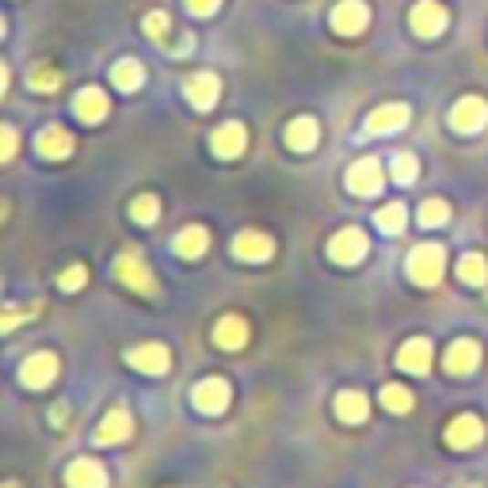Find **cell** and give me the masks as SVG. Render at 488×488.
I'll return each instance as SVG.
<instances>
[{
  "label": "cell",
  "mask_w": 488,
  "mask_h": 488,
  "mask_svg": "<svg viewBox=\"0 0 488 488\" xmlns=\"http://www.w3.org/2000/svg\"><path fill=\"white\" fill-rule=\"evenodd\" d=\"M183 92H187V103L195 111H210L218 103V96H222V80L214 73H195V77L187 80Z\"/></svg>",
  "instance_id": "obj_9"
},
{
  "label": "cell",
  "mask_w": 488,
  "mask_h": 488,
  "mask_svg": "<svg viewBox=\"0 0 488 488\" xmlns=\"http://www.w3.org/2000/svg\"><path fill=\"white\" fill-rule=\"evenodd\" d=\"M484 122H488V103L484 99L465 96V99L454 103V111H451V126H454V130L473 134V130H481Z\"/></svg>",
  "instance_id": "obj_7"
},
{
  "label": "cell",
  "mask_w": 488,
  "mask_h": 488,
  "mask_svg": "<svg viewBox=\"0 0 488 488\" xmlns=\"http://www.w3.org/2000/svg\"><path fill=\"white\" fill-rule=\"evenodd\" d=\"M447 218H451V206L442 202V199H428V202L420 206V225H423V229H431V225H442Z\"/></svg>",
  "instance_id": "obj_30"
},
{
  "label": "cell",
  "mask_w": 488,
  "mask_h": 488,
  "mask_svg": "<svg viewBox=\"0 0 488 488\" xmlns=\"http://www.w3.org/2000/svg\"><path fill=\"white\" fill-rule=\"evenodd\" d=\"M115 279L119 283H126L134 294H157V279H153V271H150V264H145L138 252H122V256L115 260Z\"/></svg>",
  "instance_id": "obj_2"
},
{
  "label": "cell",
  "mask_w": 488,
  "mask_h": 488,
  "mask_svg": "<svg viewBox=\"0 0 488 488\" xmlns=\"http://www.w3.org/2000/svg\"><path fill=\"white\" fill-rule=\"evenodd\" d=\"M336 412H339V420H348V423H363V420L370 416V405H367L363 393L344 389V393L336 397Z\"/></svg>",
  "instance_id": "obj_25"
},
{
  "label": "cell",
  "mask_w": 488,
  "mask_h": 488,
  "mask_svg": "<svg viewBox=\"0 0 488 488\" xmlns=\"http://www.w3.org/2000/svg\"><path fill=\"white\" fill-rule=\"evenodd\" d=\"M367 237H363V229H339L336 237H332V244H328V256L336 260V264H344V267H351V264H358L367 256Z\"/></svg>",
  "instance_id": "obj_4"
},
{
  "label": "cell",
  "mask_w": 488,
  "mask_h": 488,
  "mask_svg": "<svg viewBox=\"0 0 488 488\" xmlns=\"http://www.w3.org/2000/svg\"><path fill=\"white\" fill-rule=\"evenodd\" d=\"M367 24H370V8L363 0H344V5L332 8V27L339 35H358V31H367Z\"/></svg>",
  "instance_id": "obj_10"
},
{
  "label": "cell",
  "mask_w": 488,
  "mask_h": 488,
  "mask_svg": "<svg viewBox=\"0 0 488 488\" xmlns=\"http://www.w3.org/2000/svg\"><path fill=\"white\" fill-rule=\"evenodd\" d=\"M130 214H134V222H141V225H153V222L161 218V202H157L153 195H138L134 206H130Z\"/></svg>",
  "instance_id": "obj_31"
},
{
  "label": "cell",
  "mask_w": 488,
  "mask_h": 488,
  "mask_svg": "<svg viewBox=\"0 0 488 488\" xmlns=\"http://www.w3.org/2000/svg\"><path fill=\"white\" fill-rule=\"evenodd\" d=\"M405 122H409V108H405V103H386V108H378L367 119V134H393Z\"/></svg>",
  "instance_id": "obj_17"
},
{
  "label": "cell",
  "mask_w": 488,
  "mask_h": 488,
  "mask_svg": "<svg viewBox=\"0 0 488 488\" xmlns=\"http://www.w3.org/2000/svg\"><path fill=\"white\" fill-rule=\"evenodd\" d=\"M57 378V355L54 351H38L31 355L24 367H19V381L31 389H42V386H50V381Z\"/></svg>",
  "instance_id": "obj_5"
},
{
  "label": "cell",
  "mask_w": 488,
  "mask_h": 488,
  "mask_svg": "<svg viewBox=\"0 0 488 488\" xmlns=\"http://www.w3.org/2000/svg\"><path fill=\"white\" fill-rule=\"evenodd\" d=\"M397 363H400V370H409V374H428V367H431V344L423 336L409 339V344L400 348Z\"/></svg>",
  "instance_id": "obj_19"
},
{
  "label": "cell",
  "mask_w": 488,
  "mask_h": 488,
  "mask_svg": "<svg viewBox=\"0 0 488 488\" xmlns=\"http://www.w3.org/2000/svg\"><path fill=\"white\" fill-rule=\"evenodd\" d=\"M405 218H409V210L400 206V202L381 206L378 214H374V222H378V229H381V233H400V229H405Z\"/></svg>",
  "instance_id": "obj_29"
},
{
  "label": "cell",
  "mask_w": 488,
  "mask_h": 488,
  "mask_svg": "<svg viewBox=\"0 0 488 488\" xmlns=\"http://www.w3.org/2000/svg\"><path fill=\"white\" fill-rule=\"evenodd\" d=\"M481 363V348L473 344V339H454V344L447 348V370L451 374H473Z\"/></svg>",
  "instance_id": "obj_18"
},
{
  "label": "cell",
  "mask_w": 488,
  "mask_h": 488,
  "mask_svg": "<svg viewBox=\"0 0 488 488\" xmlns=\"http://www.w3.org/2000/svg\"><path fill=\"white\" fill-rule=\"evenodd\" d=\"M317 119H309V115H302V119H294L290 126H286V145L294 153H309L313 145H317Z\"/></svg>",
  "instance_id": "obj_22"
},
{
  "label": "cell",
  "mask_w": 488,
  "mask_h": 488,
  "mask_svg": "<svg viewBox=\"0 0 488 488\" xmlns=\"http://www.w3.org/2000/svg\"><path fill=\"white\" fill-rule=\"evenodd\" d=\"M412 31L420 38H435L447 31V8L435 5V0H420V5L412 8Z\"/></svg>",
  "instance_id": "obj_8"
},
{
  "label": "cell",
  "mask_w": 488,
  "mask_h": 488,
  "mask_svg": "<svg viewBox=\"0 0 488 488\" xmlns=\"http://www.w3.org/2000/svg\"><path fill=\"white\" fill-rule=\"evenodd\" d=\"M69 488H108V473H103V465L96 458H77L66 473Z\"/></svg>",
  "instance_id": "obj_16"
},
{
  "label": "cell",
  "mask_w": 488,
  "mask_h": 488,
  "mask_svg": "<svg viewBox=\"0 0 488 488\" xmlns=\"http://www.w3.org/2000/svg\"><path fill=\"white\" fill-rule=\"evenodd\" d=\"M210 145H214V153L218 157H241L244 153V145H248V134H244V126L241 122H225L214 130V138H210Z\"/></svg>",
  "instance_id": "obj_15"
},
{
  "label": "cell",
  "mask_w": 488,
  "mask_h": 488,
  "mask_svg": "<svg viewBox=\"0 0 488 488\" xmlns=\"http://www.w3.org/2000/svg\"><path fill=\"white\" fill-rule=\"evenodd\" d=\"M84 283H88V267H69V271L57 275V286H61V290H77V286H84Z\"/></svg>",
  "instance_id": "obj_35"
},
{
  "label": "cell",
  "mask_w": 488,
  "mask_h": 488,
  "mask_svg": "<svg viewBox=\"0 0 488 488\" xmlns=\"http://www.w3.org/2000/svg\"><path fill=\"white\" fill-rule=\"evenodd\" d=\"M5 488H16V484H12V481H8V484H5Z\"/></svg>",
  "instance_id": "obj_39"
},
{
  "label": "cell",
  "mask_w": 488,
  "mask_h": 488,
  "mask_svg": "<svg viewBox=\"0 0 488 488\" xmlns=\"http://www.w3.org/2000/svg\"><path fill=\"white\" fill-rule=\"evenodd\" d=\"M458 275H462V283L481 286V283H488V260H484V256H477V252H470V256H462Z\"/></svg>",
  "instance_id": "obj_28"
},
{
  "label": "cell",
  "mask_w": 488,
  "mask_h": 488,
  "mask_svg": "<svg viewBox=\"0 0 488 488\" xmlns=\"http://www.w3.org/2000/svg\"><path fill=\"white\" fill-rule=\"evenodd\" d=\"M126 358H130V367L141 370V374H164L168 363H172V358H168V348H164V344H138Z\"/></svg>",
  "instance_id": "obj_14"
},
{
  "label": "cell",
  "mask_w": 488,
  "mask_h": 488,
  "mask_svg": "<svg viewBox=\"0 0 488 488\" xmlns=\"http://www.w3.org/2000/svg\"><path fill=\"white\" fill-rule=\"evenodd\" d=\"M73 111L80 122H99L103 115H108V96H103L99 88H80L77 99H73Z\"/></svg>",
  "instance_id": "obj_21"
},
{
  "label": "cell",
  "mask_w": 488,
  "mask_h": 488,
  "mask_svg": "<svg viewBox=\"0 0 488 488\" xmlns=\"http://www.w3.org/2000/svg\"><path fill=\"white\" fill-rule=\"evenodd\" d=\"M31 84H35L38 92H54L57 84H61V77H57V69H50V66H38L35 77H31Z\"/></svg>",
  "instance_id": "obj_34"
},
{
  "label": "cell",
  "mask_w": 488,
  "mask_h": 488,
  "mask_svg": "<svg viewBox=\"0 0 488 488\" xmlns=\"http://www.w3.org/2000/svg\"><path fill=\"white\" fill-rule=\"evenodd\" d=\"M442 267H447V252L439 244H416L409 252V279L420 286H435L442 279Z\"/></svg>",
  "instance_id": "obj_1"
},
{
  "label": "cell",
  "mask_w": 488,
  "mask_h": 488,
  "mask_svg": "<svg viewBox=\"0 0 488 488\" xmlns=\"http://www.w3.org/2000/svg\"><path fill=\"white\" fill-rule=\"evenodd\" d=\"M206 248H210V233L202 225H187L180 237H176V252H180L183 260H199Z\"/></svg>",
  "instance_id": "obj_24"
},
{
  "label": "cell",
  "mask_w": 488,
  "mask_h": 488,
  "mask_svg": "<svg viewBox=\"0 0 488 488\" xmlns=\"http://www.w3.org/2000/svg\"><path fill=\"white\" fill-rule=\"evenodd\" d=\"M145 35H150L161 50H176L172 47V19H168V12H150L145 16Z\"/></svg>",
  "instance_id": "obj_27"
},
{
  "label": "cell",
  "mask_w": 488,
  "mask_h": 488,
  "mask_svg": "<svg viewBox=\"0 0 488 488\" xmlns=\"http://www.w3.org/2000/svg\"><path fill=\"white\" fill-rule=\"evenodd\" d=\"M214 344H218V348H229V351L244 348V344H248V321H244V317H237V313L222 317L218 328H214Z\"/></svg>",
  "instance_id": "obj_20"
},
{
  "label": "cell",
  "mask_w": 488,
  "mask_h": 488,
  "mask_svg": "<svg viewBox=\"0 0 488 488\" xmlns=\"http://www.w3.org/2000/svg\"><path fill=\"white\" fill-rule=\"evenodd\" d=\"M38 153H42V157H50V161L69 157V153H73V138H69V130H61V126H47V130L38 134Z\"/></svg>",
  "instance_id": "obj_23"
},
{
  "label": "cell",
  "mask_w": 488,
  "mask_h": 488,
  "mask_svg": "<svg viewBox=\"0 0 488 488\" xmlns=\"http://www.w3.org/2000/svg\"><path fill=\"white\" fill-rule=\"evenodd\" d=\"M130 435H134V420H130V412H126V409H111L108 420L96 428L99 447H115V442H126Z\"/></svg>",
  "instance_id": "obj_12"
},
{
  "label": "cell",
  "mask_w": 488,
  "mask_h": 488,
  "mask_svg": "<svg viewBox=\"0 0 488 488\" xmlns=\"http://www.w3.org/2000/svg\"><path fill=\"white\" fill-rule=\"evenodd\" d=\"M381 405H386L389 412H409L412 409V393L405 386H386L381 389Z\"/></svg>",
  "instance_id": "obj_32"
},
{
  "label": "cell",
  "mask_w": 488,
  "mask_h": 488,
  "mask_svg": "<svg viewBox=\"0 0 488 488\" xmlns=\"http://www.w3.org/2000/svg\"><path fill=\"white\" fill-rule=\"evenodd\" d=\"M393 180L397 183H412L416 180V157L412 153H397L393 157Z\"/></svg>",
  "instance_id": "obj_33"
},
{
  "label": "cell",
  "mask_w": 488,
  "mask_h": 488,
  "mask_svg": "<svg viewBox=\"0 0 488 488\" xmlns=\"http://www.w3.org/2000/svg\"><path fill=\"white\" fill-rule=\"evenodd\" d=\"M195 409L199 412H206V416H222L225 409H229V386L222 378H206V381H199L195 386Z\"/></svg>",
  "instance_id": "obj_6"
},
{
  "label": "cell",
  "mask_w": 488,
  "mask_h": 488,
  "mask_svg": "<svg viewBox=\"0 0 488 488\" xmlns=\"http://www.w3.org/2000/svg\"><path fill=\"white\" fill-rule=\"evenodd\" d=\"M233 256L244 264H264L275 256V241L260 229H244L241 237H233Z\"/></svg>",
  "instance_id": "obj_3"
},
{
  "label": "cell",
  "mask_w": 488,
  "mask_h": 488,
  "mask_svg": "<svg viewBox=\"0 0 488 488\" xmlns=\"http://www.w3.org/2000/svg\"><path fill=\"white\" fill-rule=\"evenodd\" d=\"M141 66L134 57H122V61H115V69H111V80H115V88L119 92H138L141 88Z\"/></svg>",
  "instance_id": "obj_26"
},
{
  "label": "cell",
  "mask_w": 488,
  "mask_h": 488,
  "mask_svg": "<svg viewBox=\"0 0 488 488\" xmlns=\"http://www.w3.org/2000/svg\"><path fill=\"white\" fill-rule=\"evenodd\" d=\"M348 187L355 195H378L381 191V164L374 157H363L348 168Z\"/></svg>",
  "instance_id": "obj_11"
},
{
  "label": "cell",
  "mask_w": 488,
  "mask_h": 488,
  "mask_svg": "<svg viewBox=\"0 0 488 488\" xmlns=\"http://www.w3.org/2000/svg\"><path fill=\"white\" fill-rule=\"evenodd\" d=\"M16 145H19L16 126H5V161H12V157H16Z\"/></svg>",
  "instance_id": "obj_38"
},
{
  "label": "cell",
  "mask_w": 488,
  "mask_h": 488,
  "mask_svg": "<svg viewBox=\"0 0 488 488\" xmlns=\"http://www.w3.org/2000/svg\"><path fill=\"white\" fill-rule=\"evenodd\" d=\"M35 309H38V306H35ZM35 309H16V306H8V309H5V332H12V328L24 321V317H31Z\"/></svg>",
  "instance_id": "obj_37"
},
{
  "label": "cell",
  "mask_w": 488,
  "mask_h": 488,
  "mask_svg": "<svg viewBox=\"0 0 488 488\" xmlns=\"http://www.w3.org/2000/svg\"><path fill=\"white\" fill-rule=\"evenodd\" d=\"M187 8L191 16H214L222 8V0H187Z\"/></svg>",
  "instance_id": "obj_36"
},
{
  "label": "cell",
  "mask_w": 488,
  "mask_h": 488,
  "mask_svg": "<svg viewBox=\"0 0 488 488\" xmlns=\"http://www.w3.org/2000/svg\"><path fill=\"white\" fill-rule=\"evenodd\" d=\"M481 439H484V423L477 416H458V420L447 423V442L454 451H470Z\"/></svg>",
  "instance_id": "obj_13"
}]
</instances>
